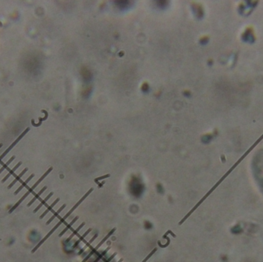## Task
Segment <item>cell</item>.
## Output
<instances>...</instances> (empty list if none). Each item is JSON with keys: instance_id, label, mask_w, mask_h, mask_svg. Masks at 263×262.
Instances as JSON below:
<instances>
[{"instance_id": "10", "label": "cell", "mask_w": 263, "mask_h": 262, "mask_svg": "<svg viewBox=\"0 0 263 262\" xmlns=\"http://www.w3.org/2000/svg\"><path fill=\"white\" fill-rule=\"evenodd\" d=\"M115 230H116V228H113V229H112V231H110L109 233V234H108V235H106V237H104L103 239L102 240V242H99V244H98V245H97V246H96V247H95V248H94V249H93V251H92V252H91L92 254H94V252H95V251H97V250H98V249H99V248H100V247H101V246H102V244H103V243H104V242H106V240L108 239V238H109V237H110V236L112 235V233H113V232H114V231H115Z\"/></svg>"}, {"instance_id": "11", "label": "cell", "mask_w": 263, "mask_h": 262, "mask_svg": "<svg viewBox=\"0 0 263 262\" xmlns=\"http://www.w3.org/2000/svg\"><path fill=\"white\" fill-rule=\"evenodd\" d=\"M22 165V162H21V161H19V163L17 164V165H16V166H15V167H14V168H13V169H12V170H10V171H8V174H7V175H6V176H5V177H4V178H3V179H2V182H6V180H7V179H8V177H10V176H11V175H13V174H14V173H15V171H16V170H17V169H18V168H19V167H20V165Z\"/></svg>"}, {"instance_id": "19", "label": "cell", "mask_w": 263, "mask_h": 262, "mask_svg": "<svg viewBox=\"0 0 263 262\" xmlns=\"http://www.w3.org/2000/svg\"><path fill=\"white\" fill-rule=\"evenodd\" d=\"M109 175H104V176H102V177H97V178H95V182H97L98 181H99V180H101V179H103V178H106V177H109Z\"/></svg>"}, {"instance_id": "4", "label": "cell", "mask_w": 263, "mask_h": 262, "mask_svg": "<svg viewBox=\"0 0 263 262\" xmlns=\"http://www.w3.org/2000/svg\"><path fill=\"white\" fill-rule=\"evenodd\" d=\"M92 191H93V188H90V189H89V192H87V193H86V194H85V195H84V196H83V197H82V198H81V199H80V200H79V201H78V202H77V203H76V204H75L74 206H73V208L71 209V210H70V211H68V213H67L66 215H65V216H64V217H63V218H62V220H63V221H65V220H66V218H68V217H69V215H71V214H72V213H73V211H74V210H75V209L77 207L79 206V204H81V203H82V202L83 201L85 200V198H86V197H87V196H88V195H89V194H90V193H91V192H92Z\"/></svg>"}, {"instance_id": "15", "label": "cell", "mask_w": 263, "mask_h": 262, "mask_svg": "<svg viewBox=\"0 0 263 262\" xmlns=\"http://www.w3.org/2000/svg\"><path fill=\"white\" fill-rule=\"evenodd\" d=\"M15 158H16V157H15V156H13V157L11 158H10V159H9V160H8V161H7L6 163V164H4V165H2V168H0V174L2 173V171H4V170H5V169H6L7 168H8V165H10V164H11V163H12V162H13V160H14V159H15Z\"/></svg>"}, {"instance_id": "18", "label": "cell", "mask_w": 263, "mask_h": 262, "mask_svg": "<svg viewBox=\"0 0 263 262\" xmlns=\"http://www.w3.org/2000/svg\"><path fill=\"white\" fill-rule=\"evenodd\" d=\"M84 225H85V224H84V223H82V225H80V226H79V227H78V228H77V230H75V231H74V232H73V235H71V236H70V237H68V240H70V239H71V238H72V237H73V236H74V235H75V234H76V233H77V232H78V231H79V230L81 229L82 227H83V226H84Z\"/></svg>"}, {"instance_id": "2", "label": "cell", "mask_w": 263, "mask_h": 262, "mask_svg": "<svg viewBox=\"0 0 263 262\" xmlns=\"http://www.w3.org/2000/svg\"><path fill=\"white\" fill-rule=\"evenodd\" d=\"M29 130H30V128H25V130H24V132H23V133H22V134H21L20 135H19V136L18 137V138H17L16 139V140H15L13 143H12V144H10V145H9V147H8V148H7L6 150V151H5L4 152L2 153V155H0V162L2 161V159L4 158L5 157H6V155L7 154H8V153L9 152V151H10L11 150H12V149H13V148H14L15 145H16V144L17 143L19 142V141H20L21 139H22V138H23V137L25 136V135H26V133H27V132H29Z\"/></svg>"}, {"instance_id": "14", "label": "cell", "mask_w": 263, "mask_h": 262, "mask_svg": "<svg viewBox=\"0 0 263 262\" xmlns=\"http://www.w3.org/2000/svg\"><path fill=\"white\" fill-rule=\"evenodd\" d=\"M52 167H51V168H49V169H48V170H47V171H46V172H45V173H44V174H43V175L42 176V177H40L39 179L38 180L37 182H35V184H34L33 185H34V186H35V187H37V186H38V185H39V184H40V183H41V182H42V181H43V180H44V178H45V177H46V176H47V175H49V173H50V172H51V171H52Z\"/></svg>"}, {"instance_id": "6", "label": "cell", "mask_w": 263, "mask_h": 262, "mask_svg": "<svg viewBox=\"0 0 263 262\" xmlns=\"http://www.w3.org/2000/svg\"><path fill=\"white\" fill-rule=\"evenodd\" d=\"M46 189H47V187H46V186H45V187H43V188H42L41 190H40L39 192H38L37 194H35V196H34V198H32V200L30 201H29V203H28L27 206H28V207H30V206H31L32 204H33V203L35 202V201L38 200V199H39V197L41 196V194H43V192H45V191H46Z\"/></svg>"}, {"instance_id": "5", "label": "cell", "mask_w": 263, "mask_h": 262, "mask_svg": "<svg viewBox=\"0 0 263 262\" xmlns=\"http://www.w3.org/2000/svg\"><path fill=\"white\" fill-rule=\"evenodd\" d=\"M63 221H63V220H62V219H61V220H60V221H59V223H58V224H57V225H56V226H55V227H53V228H52V230H51V231H49V234H48V235H46V237H44L43 239L42 240V242H39V243L38 244V245H37V246H36V247H35V248H34V249H33V251H32V252H34V251H35V250H36V249H38V248H39V246H40V245H41L42 244V243H44V242H45V241H46V239H47L48 237H50V235H52V233H53V232H54V231H56V229H57V228H58V227H59V226H60V225H62V222H63Z\"/></svg>"}, {"instance_id": "16", "label": "cell", "mask_w": 263, "mask_h": 262, "mask_svg": "<svg viewBox=\"0 0 263 262\" xmlns=\"http://www.w3.org/2000/svg\"><path fill=\"white\" fill-rule=\"evenodd\" d=\"M77 219H78V217H76V218H74V219H73V221H72V222H71V223H70V224H68V225H67V226H66V228H65V229H64V230H63V231H62V232H61V233H60V235H59V237H61V236H62V235H64V234H65V233H66V231H68V228H69V227H71V226H72V225H73V224H74V223H75V221H77Z\"/></svg>"}, {"instance_id": "7", "label": "cell", "mask_w": 263, "mask_h": 262, "mask_svg": "<svg viewBox=\"0 0 263 262\" xmlns=\"http://www.w3.org/2000/svg\"><path fill=\"white\" fill-rule=\"evenodd\" d=\"M28 171V168H25V169L23 170V171H22V172H21L20 174H19V175H17L16 177V178H15V179L13 181V182H11L10 185H8V189H10V188H12V187H13V186H14L15 185H16V184L17 182H19V180L21 179V177H23V176L24 175H25V173H26V171Z\"/></svg>"}, {"instance_id": "1", "label": "cell", "mask_w": 263, "mask_h": 262, "mask_svg": "<svg viewBox=\"0 0 263 262\" xmlns=\"http://www.w3.org/2000/svg\"><path fill=\"white\" fill-rule=\"evenodd\" d=\"M254 171L257 185L263 194V155H262L260 158H257L254 167Z\"/></svg>"}, {"instance_id": "17", "label": "cell", "mask_w": 263, "mask_h": 262, "mask_svg": "<svg viewBox=\"0 0 263 262\" xmlns=\"http://www.w3.org/2000/svg\"><path fill=\"white\" fill-rule=\"evenodd\" d=\"M156 250H157V249H156V248H155V249H154V250H153V251H152V252H151V253H150V254H149V255H148V256H147V257H146V258H145V259H144V260H143V261H142V262H146V261H148V260H149V258H151L152 256V254H154V253H155V251H156Z\"/></svg>"}, {"instance_id": "13", "label": "cell", "mask_w": 263, "mask_h": 262, "mask_svg": "<svg viewBox=\"0 0 263 262\" xmlns=\"http://www.w3.org/2000/svg\"><path fill=\"white\" fill-rule=\"evenodd\" d=\"M66 208V204H63V205H62V207H61L59 209V210H58V211H56V212H55V213H54V214H53V215H52V218H50V219H49V221H47V222H46V225H49L50 223L52 222V221H53V220H54V219H55V218H56V217L58 216V215H59V213H60V212H61V211H62V210H63V209H64V208Z\"/></svg>"}, {"instance_id": "3", "label": "cell", "mask_w": 263, "mask_h": 262, "mask_svg": "<svg viewBox=\"0 0 263 262\" xmlns=\"http://www.w3.org/2000/svg\"><path fill=\"white\" fill-rule=\"evenodd\" d=\"M35 187L34 185H32L31 187V188H29V190L27 191V192H26V193H25V194H24V195H23V197H22V198H20V199H19V201H17L16 203V204H15V205H13V207H12V208H11V209L9 211H8V213H13V211H14L15 210H16V209L17 208H18V207L19 206V205H20V204L22 202H23V201L25 200V198H27L28 196H29V194H32V192H33L34 191V189H35Z\"/></svg>"}, {"instance_id": "9", "label": "cell", "mask_w": 263, "mask_h": 262, "mask_svg": "<svg viewBox=\"0 0 263 262\" xmlns=\"http://www.w3.org/2000/svg\"><path fill=\"white\" fill-rule=\"evenodd\" d=\"M52 195H53V192H51V193H49V194H48L47 196L46 197V198H45V199H43V200H42V201H41V202H40V204H39V205H38V206L36 207V208H35V210L33 211V212L34 213L37 212L39 210V209L41 208L43 206V205H45V204H46V203L47 202V201L49 200V198H51V197H52Z\"/></svg>"}, {"instance_id": "20", "label": "cell", "mask_w": 263, "mask_h": 262, "mask_svg": "<svg viewBox=\"0 0 263 262\" xmlns=\"http://www.w3.org/2000/svg\"><path fill=\"white\" fill-rule=\"evenodd\" d=\"M2 147V144H0V149Z\"/></svg>"}, {"instance_id": "8", "label": "cell", "mask_w": 263, "mask_h": 262, "mask_svg": "<svg viewBox=\"0 0 263 262\" xmlns=\"http://www.w3.org/2000/svg\"><path fill=\"white\" fill-rule=\"evenodd\" d=\"M34 176H35V175H34V174H32L31 175L29 176V177H28L27 179L25 180V182H23V183H22V185H21V186H19V188H18V189H17V190L16 191V192H15V194H18V193H19V192H20L21 191L23 190V188H25V186L27 185V184L29 183V182H30V181H31V180L32 179V178H33Z\"/></svg>"}, {"instance_id": "12", "label": "cell", "mask_w": 263, "mask_h": 262, "mask_svg": "<svg viewBox=\"0 0 263 262\" xmlns=\"http://www.w3.org/2000/svg\"><path fill=\"white\" fill-rule=\"evenodd\" d=\"M59 201V198H57V199H56V200L55 201H53V203H52V204H51V205H49V206L48 207L47 209H46V210L45 211H44V212L42 213V215H41V216H40V219L43 218L44 217L46 216V215H47L48 213L50 211H51L52 208H53V207H55V205H56V204H57V203H58Z\"/></svg>"}]
</instances>
